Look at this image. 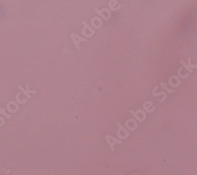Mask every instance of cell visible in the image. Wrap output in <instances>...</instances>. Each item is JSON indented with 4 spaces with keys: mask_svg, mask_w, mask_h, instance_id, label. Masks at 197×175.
Segmentation results:
<instances>
[{
    "mask_svg": "<svg viewBox=\"0 0 197 175\" xmlns=\"http://www.w3.org/2000/svg\"><path fill=\"white\" fill-rule=\"evenodd\" d=\"M70 36H71V39L73 40V42H74V45H75V47L77 49V51L80 50V43L81 42H87L88 40L84 38L83 36H78V35H76V33H72L70 35Z\"/></svg>",
    "mask_w": 197,
    "mask_h": 175,
    "instance_id": "obj_1",
    "label": "cell"
},
{
    "mask_svg": "<svg viewBox=\"0 0 197 175\" xmlns=\"http://www.w3.org/2000/svg\"><path fill=\"white\" fill-rule=\"evenodd\" d=\"M17 89L21 91V93H24V95L27 97L28 99H31V95H30V93H36L37 91L36 90H30L29 83L26 84V89H23L22 86H21V84H19V85L17 86Z\"/></svg>",
    "mask_w": 197,
    "mask_h": 175,
    "instance_id": "obj_2",
    "label": "cell"
},
{
    "mask_svg": "<svg viewBox=\"0 0 197 175\" xmlns=\"http://www.w3.org/2000/svg\"><path fill=\"white\" fill-rule=\"evenodd\" d=\"M82 25H84V29H82V33H83V36H84L86 37V36H87V38H89V37H91L90 36H89V34H88V33L86 32V29L89 30V32H90V33H91L92 35L95 34L96 31H95V30H94L92 28L90 27V25H88L85 21H82Z\"/></svg>",
    "mask_w": 197,
    "mask_h": 175,
    "instance_id": "obj_3",
    "label": "cell"
},
{
    "mask_svg": "<svg viewBox=\"0 0 197 175\" xmlns=\"http://www.w3.org/2000/svg\"><path fill=\"white\" fill-rule=\"evenodd\" d=\"M21 92H18V93H17V95H16V98H15V99H16V102L19 104H24L28 101V99H25L24 100H21V99H20V96H21Z\"/></svg>",
    "mask_w": 197,
    "mask_h": 175,
    "instance_id": "obj_4",
    "label": "cell"
},
{
    "mask_svg": "<svg viewBox=\"0 0 197 175\" xmlns=\"http://www.w3.org/2000/svg\"><path fill=\"white\" fill-rule=\"evenodd\" d=\"M95 11H96V12L97 13V14H98L99 15V16H100V17H101L104 21H107L109 19L108 17H106V16H105V15L103 14V11H102V10H98V8H95Z\"/></svg>",
    "mask_w": 197,
    "mask_h": 175,
    "instance_id": "obj_5",
    "label": "cell"
},
{
    "mask_svg": "<svg viewBox=\"0 0 197 175\" xmlns=\"http://www.w3.org/2000/svg\"><path fill=\"white\" fill-rule=\"evenodd\" d=\"M5 111H6L5 108H1V107H0V114H3V116H5L6 119H10V118L12 117V115L6 114Z\"/></svg>",
    "mask_w": 197,
    "mask_h": 175,
    "instance_id": "obj_6",
    "label": "cell"
}]
</instances>
